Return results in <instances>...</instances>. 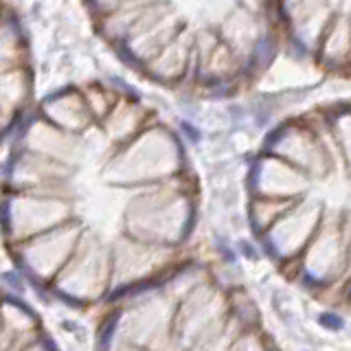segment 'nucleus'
Segmentation results:
<instances>
[{
  "label": "nucleus",
  "mask_w": 351,
  "mask_h": 351,
  "mask_svg": "<svg viewBox=\"0 0 351 351\" xmlns=\"http://www.w3.org/2000/svg\"><path fill=\"white\" fill-rule=\"evenodd\" d=\"M101 351H277L248 303L208 272L182 270L132 292Z\"/></svg>",
  "instance_id": "1"
}]
</instances>
